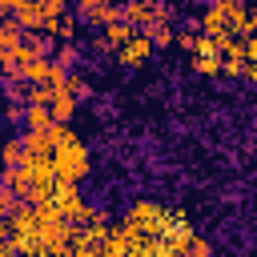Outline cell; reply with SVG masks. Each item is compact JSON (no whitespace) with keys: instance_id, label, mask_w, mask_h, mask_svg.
I'll return each mask as SVG.
<instances>
[{"instance_id":"52a82bcc","label":"cell","mask_w":257,"mask_h":257,"mask_svg":"<svg viewBox=\"0 0 257 257\" xmlns=\"http://www.w3.org/2000/svg\"><path fill=\"white\" fill-rule=\"evenodd\" d=\"M161 8H165V0H124V20L133 28H145Z\"/></svg>"},{"instance_id":"44dd1931","label":"cell","mask_w":257,"mask_h":257,"mask_svg":"<svg viewBox=\"0 0 257 257\" xmlns=\"http://www.w3.org/2000/svg\"><path fill=\"white\" fill-rule=\"evenodd\" d=\"M0 237H8V221L4 217H0Z\"/></svg>"},{"instance_id":"9c48e42d","label":"cell","mask_w":257,"mask_h":257,"mask_svg":"<svg viewBox=\"0 0 257 257\" xmlns=\"http://www.w3.org/2000/svg\"><path fill=\"white\" fill-rule=\"evenodd\" d=\"M76 104H80V100L68 92V84H64V88H56V96H52V104H48V108H52V120H56V124H72Z\"/></svg>"},{"instance_id":"7402d4cb","label":"cell","mask_w":257,"mask_h":257,"mask_svg":"<svg viewBox=\"0 0 257 257\" xmlns=\"http://www.w3.org/2000/svg\"><path fill=\"white\" fill-rule=\"evenodd\" d=\"M20 4H36V0H16V8H20Z\"/></svg>"},{"instance_id":"ffe728a7","label":"cell","mask_w":257,"mask_h":257,"mask_svg":"<svg viewBox=\"0 0 257 257\" xmlns=\"http://www.w3.org/2000/svg\"><path fill=\"white\" fill-rule=\"evenodd\" d=\"M36 257H72V253H68V249H40Z\"/></svg>"},{"instance_id":"7c38bea8","label":"cell","mask_w":257,"mask_h":257,"mask_svg":"<svg viewBox=\"0 0 257 257\" xmlns=\"http://www.w3.org/2000/svg\"><path fill=\"white\" fill-rule=\"evenodd\" d=\"M24 161V137H8L0 145V169H16Z\"/></svg>"},{"instance_id":"8fae6325","label":"cell","mask_w":257,"mask_h":257,"mask_svg":"<svg viewBox=\"0 0 257 257\" xmlns=\"http://www.w3.org/2000/svg\"><path fill=\"white\" fill-rule=\"evenodd\" d=\"M80 56H84V52H80L76 40H56V48H52V60H56L60 68H68V72L80 64Z\"/></svg>"},{"instance_id":"ac0fdd59","label":"cell","mask_w":257,"mask_h":257,"mask_svg":"<svg viewBox=\"0 0 257 257\" xmlns=\"http://www.w3.org/2000/svg\"><path fill=\"white\" fill-rule=\"evenodd\" d=\"M8 16H16V0H0V20H8Z\"/></svg>"},{"instance_id":"8992f818","label":"cell","mask_w":257,"mask_h":257,"mask_svg":"<svg viewBox=\"0 0 257 257\" xmlns=\"http://www.w3.org/2000/svg\"><path fill=\"white\" fill-rule=\"evenodd\" d=\"M145 32L153 36V44H157V48H173V40H177V24H173V8L165 4V8H161V12H157V16L149 20V24H145Z\"/></svg>"},{"instance_id":"4fadbf2b","label":"cell","mask_w":257,"mask_h":257,"mask_svg":"<svg viewBox=\"0 0 257 257\" xmlns=\"http://www.w3.org/2000/svg\"><path fill=\"white\" fill-rule=\"evenodd\" d=\"M185 257H213V241H209L205 233H193V237L185 241Z\"/></svg>"},{"instance_id":"9a60e30c","label":"cell","mask_w":257,"mask_h":257,"mask_svg":"<svg viewBox=\"0 0 257 257\" xmlns=\"http://www.w3.org/2000/svg\"><path fill=\"white\" fill-rule=\"evenodd\" d=\"M197 36H201V28L189 24V28H177V40H173V44H177L181 52H193V48H197Z\"/></svg>"},{"instance_id":"2e32d148","label":"cell","mask_w":257,"mask_h":257,"mask_svg":"<svg viewBox=\"0 0 257 257\" xmlns=\"http://www.w3.org/2000/svg\"><path fill=\"white\" fill-rule=\"evenodd\" d=\"M68 92H72L76 100H84V96L92 92V84H88V76H80V72L72 68V72H68Z\"/></svg>"},{"instance_id":"277c9868","label":"cell","mask_w":257,"mask_h":257,"mask_svg":"<svg viewBox=\"0 0 257 257\" xmlns=\"http://www.w3.org/2000/svg\"><path fill=\"white\" fill-rule=\"evenodd\" d=\"M153 56H157V44H153V36L145 32V28H137L116 52H112V60L120 64V68H128V72H141V68H149L153 64Z\"/></svg>"},{"instance_id":"6da1fadb","label":"cell","mask_w":257,"mask_h":257,"mask_svg":"<svg viewBox=\"0 0 257 257\" xmlns=\"http://www.w3.org/2000/svg\"><path fill=\"white\" fill-rule=\"evenodd\" d=\"M48 137H52L56 181H72V185H80V181L92 173V149L84 145V137H80L72 124H52Z\"/></svg>"},{"instance_id":"5b68a950","label":"cell","mask_w":257,"mask_h":257,"mask_svg":"<svg viewBox=\"0 0 257 257\" xmlns=\"http://www.w3.org/2000/svg\"><path fill=\"white\" fill-rule=\"evenodd\" d=\"M72 12L84 28H104L124 16V0H72Z\"/></svg>"},{"instance_id":"603a6c76","label":"cell","mask_w":257,"mask_h":257,"mask_svg":"<svg viewBox=\"0 0 257 257\" xmlns=\"http://www.w3.org/2000/svg\"><path fill=\"white\" fill-rule=\"evenodd\" d=\"M237 257H253V253H237Z\"/></svg>"},{"instance_id":"5bb4252c","label":"cell","mask_w":257,"mask_h":257,"mask_svg":"<svg viewBox=\"0 0 257 257\" xmlns=\"http://www.w3.org/2000/svg\"><path fill=\"white\" fill-rule=\"evenodd\" d=\"M52 96H56V84H48V80L28 84V104H52Z\"/></svg>"},{"instance_id":"ba28073f","label":"cell","mask_w":257,"mask_h":257,"mask_svg":"<svg viewBox=\"0 0 257 257\" xmlns=\"http://www.w3.org/2000/svg\"><path fill=\"white\" fill-rule=\"evenodd\" d=\"M80 28H84V24H80V16L68 8L64 16H56V20L48 24V36H52V40H80Z\"/></svg>"},{"instance_id":"7a4b0ae2","label":"cell","mask_w":257,"mask_h":257,"mask_svg":"<svg viewBox=\"0 0 257 257\" xmlns=\"http://www.w3.org/2000/svg\"><path fill=\"white\" fill-rule=\"evenodd\" d=\"M197 28L205 36H249V0H209Z\"/></svg>"},{"instance_id":"d6986e66","label":"cell","mask_w":257,"mask_h":257,"mask_svg":"<svg viewBox=\"0 0 257 257\" xmlns=\"http://www.w3.org/2000/svg\"><path fill=\"white\" fill-rule=\"evenodd\" d=\"M249 36H257V0H249Z\"/></svg>"},{"instance_id":"30bf717a","label":"cell","mask_w":257,"mask_h":257,"mask_svg":"<svg viewBox=\"0 0 257 257\" xmlns=\"http://www.w3.org/2000/svg\"><path fill=\"white\" fill-rule=\"evenodd\" d=\"M24 133H44V128H52L56 120H52V108L48 104H24Z\"/></svg>"},{"instance_id":"e0dca14e","label":"cell","mask_w":257,"mask_h":257,"mask_svg":"<svg viewBox=\"0 0 257 257\" xmlns=\"http://www.w3.org/2000/svg\"><path fill=\"white\" fill-rule=\"evenodd\" d=\"M16 205H20V197H16L12 189H4V185H0V217H8Z\"/></svg>"},{"instance_id":"3957f363","label":"cell","mask_w":257,"mask_h":257,"mask_svg":"<svg viewBox=\"0 0 257 257\" xmlns=\"http://www.w3.org/2000/svg\"><path fill=\"white\" fill-rule=\"evenodd\" d=\"M120 221H128L141 237H165L169 221H173V205L157 201V197H137L128 201V209L120 213Z\"/></svg>"}]
</instances>
